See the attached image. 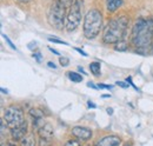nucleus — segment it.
<instances>
[{
	"mask_svg": "<svg viewBox=\"0 0 153 146\" xmlns=\"http://www.w3.org/2000/svg\"><path fill=\"white\" fill-rule=\"evenodd\" d=\"M132 44L140 53H146L153 46V19L140 18L132 30Z\"/></svg>",
	"mask_w": 153,
	"mask_h": 146,
	"instance_id": "obj_1",
	"label": "nucleus"
},
{
	"mask_svg": "<svg viewBox=\"0 0 153 146\" xmlns=\"http://www.w3.org/2000/svg\"><path fill=\"white\" fill-rule=\"evenodd\" d=\"M59 1H60V2H61V4L67 8V7H71V6H72V4H73L76 0H59Z\"/></svg>",
	"mask_w": 153,
	"mask_h": 146,
	"instance_id": "obj_19",
	"label": "nucleus"
},
{
	"mask_svg": "<svg viewBox=\"0 0 153 146\" xmlns=\"http://www.w3.org/2000/svg\"><path fill=\"white\" fill-rule=\"evenodd\" d=\"M59 61H60V65H61L62 67H67V66L70 65V60H68V58H66V57H61V58L59 59Z\"/></svg>",
	"mask_w": 153,
	"mask_h": 146,
	"instance_id": "obj_17",
	"label": "nucleus"
},
{
	"mask_svg": "<svg viewBox=\"0 0 153 146\" xmlns=\"http://www.w3.org/2000/svg\"><path fill=\"white\" fill-rule=\"evenodd\" d=\"M87 86H90V87H93V89H96V87H97L96 85H93L92 83H88V84H87Z\"/></svg>",
	"mask_w": 153,
	"mask_h": 146,
	"instance_id": "obj_29",
	"label": "nucleus"
},
{
	"mask_svg": "<svg viewBox=\"0 0 153 146\" xmlns=\"http://www.w3.org/2000/svg\"><path fill=\"white\" fill-rule=\"evenodd\" d=\"M30 114L32 118H38V117H44L42 112L38 109H31L30 110Z\"/></svg>",
	"mask_w": 153,
	"mask_h": 146,
	"instance_id": "obj_16",
	"label": "nucleus"
},
{
	"mask_svg": "<svg viewBox=\"0 0 153 146\" xmlns=\"http://www.w3.org/2000/svg\"><path fill=\"white\" fill-rule=\"evenodd\" d=\"M48 40L51 41V42H56V44H62V45H68L66 41H62V40H60V39H57V38H48Z\"/></svg>",
	"mask_w": 153,
	"mask_h": 146,
	"instance_id": "obj_20",
	"label": "nucleus"
},
{
	"mask_svg": "<svg viewBox=\"0 0 153 146\" xmlns=\"http://www.w3.org/2000/svg\"><path fill=\"white\" fill-rule=\"evenodd\" d=\"M20 144L22 146H34L36 145V142H34V138L32 136H25V138L20 142Z\"/></svg>",
	"mask_w": 153,
	"mask_h": 146,
	"instance_id": "obj_13",
	"label": "nucleus"
},
{
	"mask_svg": "<svg viewBox=\"0 0 153 146\" xmlns=\"http://www.w3.org/2000/svg\"><path fill=\"white\" fill-rule=\"evenodd\" d=\"M102 27V16L100 11L96 8L90 10L84 19V25H82V31L84 36L87 39H94L100 33Z\"/></svg>",
	"mask_w": 153,
	"mask_h": 146,
	"instance_id": "obj_3",
	"label": "nucleus"
},
{
	"mask_svg": "<svg viewBox=\"0 0 153 146\" xmlns=\"http://www.w3.org/2000/svg\"><path fill=\"white\" fill-rule=\"evenodd\" d=\"M90 70H91V72H92L93 75L98 77V75H100V73H101V66H100L99 63L94 61V63H91V64H90Z\"/></svg>",
	"mask_w": 153,
	"mask_h": 146,
	"instance_id": "obj_12",
	"label": "nucleus"
},
{
	"mask_svg": "<svg viewBox=\"0 0 153 146\" xmlns=\"http://www.w3.org/2000/svg\"><path fill=\"white\" fill-rule=\"evenodd\" d=\"M37 132H38L39 136H40V138L46 139V140H50L54 136V128H53V126L50 123H45Z\"/></svg>",
	"mask_w": 153,
	"mask_h": 146,
	"instance_id": "obj_9",
	"label": "nucleus"
},
{
	"mask_svg": "<svg viewBox=\"0 0 153 146\" xmlns=\"http://www.w3.org/2000/svg\"><path fill=\"white\" fill-rule=\"evenodd\" d=\"M81 0H76L72 6L70 7V11L66 17V30L68 32H73L78 28L81 20Z\"/></svg>",
	"mask_w": 153,
	"mask_h": 146,
	"instance_id": "obj_5",
	"label": "nucleus"
},
{
	"mask_svg": "<svg viewBox=\"0 0 153 146\" xmlns=\"http://www.w3.org/2000/svg\"><path fill=\"white\" fill-rule=\"evenodd\" d=\"M76 51H78V52H79L80 54H82L84 57H87V53H85V52H84L82 50H80V48H76Z\"/></svg>",
	"mask_w": 153,
	"mask_h": 146,
	"instance_id": "obj_26",
	"label": "nucleus"
},
{
	"mask_svg": "<svg viewBox=\"0 0 153 146\" xmlns=\"http://www.w3.org/2000/svg\"><path fill=\"white\" fill-rule=\"evenodd\" d=\"M127 25H128V19L125 16L110 20L104 28L102 41L105 44H115L123 40L127 31Z\"/></svg>",
	"mask_w": 153,
	"mask_h": 146,
	"instance_id": "obj_2",
	"label": "nucleus"
},
{
	"mask_svg": "<svg viewBox=\"0 0 153 146\" xmlns=\"http://www.w3.org/2000/svg\"><path fill=\"white\" fill-rule=\"evenodd\" d=\"M88 106H91V107H96V105L92 104V103H90V101H88Z\"/></svg>",
	"mask_w": 153,
	"mask_h": 146,
	"instance_id": "obj_32",
	"label": "nucleus"
},
{
	"mask_svg": "<svg viewBox=\"0 0 153 146\" xmlns=\"http://www.w3.org/2000/svg\"><path fill=\"white\" fill-rule=\"evenodd\" d=\"M114 50H115V51H121V52H125V51L127 50V44H126L125 41L120 40V41H118V42H115V44H114Z\"/></svg>",
	"mask_w": 153,
	"mask_h": 146,
	"instance_id": "obj_14",
	"label": "nucleus"
},
{
	"mask_svg": "<svg viewBox=\"0 0 153 146\" xmlns=\"http://www.w3.org/2000/svg\"><path fill=\"white\" fill-rule=\"evenodd\" d=\"M4 119L5 121L7 123L8 127H16L20 124H22L25 120H24V112L22 110L20 109L19 106H10L7 107L5 111V114H4Z\"/></svg>",
	"mask_w": 153,
	"mask_h": 146,
	"instance_id": "obj_6",
	"label": "nucleus"
},
{
	"mask_svg": "<svg viewBox=\"0 0 153 146\" xmlns=\"http://www.w3.org/2000/svg\"><path fill=\"white\" fill-rule=\"evenodd\" d=\"M27 127H28L27 123L24 121L22 124L11 128V137H12V139L14 142H21L25 138V136L27 134Z\"/></svg>",
	"mask_w": 153,
	"mask_h": 146,
	"instance_id": "obj_8",
	"label": "nucleus"
},
{
	"mask_svg": "<svg viewBox=\"0 0 153 146\" xmlns=\"http://www.w3.org/2000/svg\"><path fill=\"white\" fill-rule=\"evenodd\" d=\"M6 126H8V125H7V123L5 121V119H1V138H4V137H5Z\"/></svg>",
	"mask_w": 153,
	"mask_h": 146,
	"instance_id": "obj_18",
	"label": "nucleus"
},
{
	"mask_svg": "<svg viewBox=\"0 0 153 146\" xmlns=\"http://www.w3.org/2000/svg\"><path fill=\"white\" fill-rule=\"evenodd\" d=\"M127 84H128V83H127ZM127 84H124V83H121V81H118V83H117V85H118V86H120V87H124V89L128 87V86H127Z\"/></svg>",
	"mask_w": 153,
	"mask_h": 146,
	"instance_id": "obj_25",
	"label": "nucleus"
},
{
	"mask_svg": "<svg viewBox=\"0 0 153 146\" xmlns=\"http://www.w3.org/2000/svg\"><path fill=\"white\" fill-rule=\"evenodd\" d=\"M126 83H130V84H131V85L133 86V87H134V89H135V90H137V91H139V89H138V87H137V86L134 85L133 83H132V78H131V77H128V78L126 79Z\"/></svg>",
	"mask_w": 153,
	"mask_h": 146,
	"instance_id": "obj_23",
	"label": "nucleus"
},
{
	"mask_svg": "<svg viewBox=\"0 0 153 146\" xmlns=\"http://www.w3.org/2000/svg\"><path fill=\"white\" fill-rule=\"evenodd\" d=\"M66 145H76V146H78V145H80V143H79L78 140H68V142L66 143Z\"/></svg>",
	"mask_w": 153,
	"mask_h": 146,
	"instance_id": "obj_22",
	"label": "nucleus"
},
{
	"mask_svg": "<svg viewBox=\"0 0 153 146\" xmlns=\"http://www.w3.org/2000/svg\"><path fill=\"white\" fill-rule=\"evenodd\" d=\"M68 78H70L73 83H80V81H82L81 74H79V73H76V72H68Z\"/></svg>",
	"mask_w": 153,
	"mask_h": 146,
	"instance_id": "obj_15",
	"label": "nucleus"
},
{
	"mask_svg": "<svg viewBox=\"0 0 153 146\" xmlns=\"http://www.w3.org/2000/svg\"><path fill=\"white\" fill-rule=\"evenodd\" d=\"M66 7L59 1L54 0L51 5L50 12H48V22L52 27L56 30L61 31L65 26V18H66Z\"/></svg>",
	"mask_w": 153,
	"mask_h": 146,
	"instance_id": "obj_4",
	"label": "nucleus"
},
{
	"mask_svg": "<svg viewBox=\"0 0 153 146\" xmlns=\"http://www.w3.org/2000/svg\"><path fill=\"white\" fill-rule=\"evenodd\" d=\"M98 87H100V89H107V90L112 89V86H110V85H102V84H99Z\"/></svg>",
	"mask_w": 153,
	"mask_h": 146,
	"instance_id": "obj_24",
	"label": "nucleus"
},
{
	"mask_svg": "<svg viewBox=\"0 0 153 146\" xmlns=\"http://www.w3.org/2000/svg\"><path fill=\"white\" fill-rule=\"evenodd\" d=\"M2 36H4V38H5V40H6V41H7V44H8V45H10V46H11V47H12V48H13V50H17V48H16V46H14V45H13V44H12V41H11V40H10V39H8V36H5V34H2Z\"/></svg>",
	"mask_w": 153,
	"mask_h": 146,
	"instance_id": "obj_21",
	"label": "nucleus"
},
{
	"mask_svg": "<svg viewBox=\"0 0 153 146\" xmlns=\"http://www.w3.org/2000/svg\"><path fill=\"white\" fill-rule=\"evenodd\" d=\"M123 4H124L123 0H106V8L108 12L113 13L123 6Z\"/></svg>",
	"mask_w": 153,
	"mask_h": 146,
	"instance_id": "obj_11",
	"label": "nucleus"
},
{
	"mask_svg": "<svg viewBox=\"0 0 153 146\" xmlns=\"http://www.w3.org/2000/svg\"><path fill=\"white\" fill-rule=\"evenodd\" d=\"M120 144H121V139L117 136H106L97 143L98 146H118Z\"/></svg>",
	"mask_w": 153,
	"mask_h": 146,
	"instance_id": "obj_10",
	"label": "nucleus"
},
{
	"mask_svg": "<svg viewBox=\"0 0 153 146\" xmlns=\"http://www.w3.org/2000/svg\"><path fill=\"white\" fill-rule=\"evenodd\" d=\"M107 113H108V114H112V113H113L112 109H107Z\"/></svg>",
	"mask_w": 153,
	"mask_h": 146,
	"instance_id": "obj_31",
	"label": "nucleus"
},
{
	"mask_svg": "<svg viewBox=\"0 0 153 146\" xmlns=\"http://www.w3.org/2000/svg\"><path fill=\"white\" fill-rule=\"evenodd\" d=\"M50 51H51V52H53V53H54V54H60V53H59V52H58L57 50H53V48H52V47H50Z\"/></svg>",
	"mask_w": 153,
	"mask_h": 146,
	"instance_id": "obj_27",
	"label": "nucleus"
},
{
	"mask_svg": "<svg viewBox=\"0 0 153 146\" xmlns=\"http://www.w3.org/2000/svg\"><path fill=\"white\" fill-rule=\"evenodd\" d=\"M72 134L80 142H87L92 138V131L84 126H74L72 127Z\"/></svg>",
	"mask_w": 153,
	"mask_h": 146,
	"instance_id": "obj_7",
	"label": "nucleus"
},
{
	"mask_svg": "<svg viewBox=\"0 0 153 146\" xmlns=\"http://www.w3.org/2000/svg\"><path fill=\"white\" fill-rule=\"evenodd\" d=\"M19 2H22V4H26V2H28L30 0H18Z\"/></svg>",
	"mask_w": 153,
	"mask_h": 146,
	"instance_id": "obj_30",
	"label": "nucleus"
},
{
	"mask_svg": "<svg viewBox=\"0 0 153 146\" xmlns=\"http://www.w3.org/2000/svg\"><path fill=\"white\" fill-rule=\"evenodd\" d=\"M47 65H48V66H50V67H53V69H56V67H57V66H56V65H54V64H52V61H50V63H48V64H47Z\"/></svg>",
	"mask_w": 153,
	"mask_h": 146,
	"instance_id": "obj_28",
	"label": "nucleus"
}]
</instances>
